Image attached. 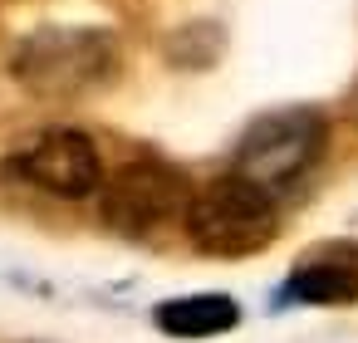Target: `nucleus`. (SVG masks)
Here are the masks:
<instances>
[{"instance_id":"nucleus-3","label":"nucleus","mask_w":358,"mask_h":343,"mask_svg":"<svg viewBox=\"0 0 358 343\" xmlns=\"http://www.w3.org/2000/svg\"><path fill=\"white\" fill-rule=\"evenodd\" d=\"M99 196H103L99 216L108 231H118L128 240H148V235H162L167 226H182L196 191H192L187 172H177L172 162L143 157V162H128L113 177H103Z\"/></svg>"},{"instance_id":"nucleus-5","label":"nucleus","mask_w":358,"mask_h":343,"mask_svg":"<svg viewBox=\"0 0 358 343\" xmlns=\"http://www.w3.org/2000/svg\"><path fill=\"white\" fill-rule=\"evenodd\" d=\"M280 304H309V309H334V304H358V240H319L304 255H294Z\"/></svg>"},{"instance_id":"nucleus-6","label":"nucleus","mask_w":358,"mask_h":343,"mask_svg":"<svg viewBox=\"0 0 358 343\" xmlns=\"http://www.w3.org/2000/svg\"><path fill=\"white\" fill-rule=\"evenodd\" d=\"M20 79L35 89H79L89 79H103L108 45L99 35H64V40H30L20 54Z\"/></svg>"},{"instance_id":"nucleus-7","label":"nucleus","mask_w":358,"mask_h":343,"mask_svg":"<svg viewBox=\"0 0 358 343\" xmlns=\"http://www.w3.org/2000/svg\"><path fill=\"white\" fill-rule=\"evenodd\" d=\"M152 323L167 338H216L241 323V304L231 294H182L152 309Z\"/></svg>"},{"instance_id":"nucleus-4","label":"nucleus","mask_w":358,"mask_h":343,"mask_svg":"<svg viewBox=\"0 0 358 343\" xmlns=\"http://www.w3.org/2000/svg\"><path fill=\"white\" fill-rule=\"evenodd\" d=\"M6 172L59 201H84L103 187V157H99L94 138L79 128H45V133L25 138L6 157Z\"/></svg>"},{"instance_id":"nucleus-1","label":"nucleus","mask_w":358,"mask_h":343,"mask_svg":"<svg viewBox=\"0 0 358 343\" xmlns=\"http://www.w3.org/2000/svg\"><path fill=\"white\" fill-rule=\"evenodd\" d=\"M182 231L211 260H245V255H260L280 240V206L270 191L226 172L192 196Z\"/></svg>"},{"instance_id":"nucleus-2","label":"nucleus","mask_w":358,"mask_h":343,"mask_svg":"<svg viewBox=\"0 0 358 343\" xmlns=\"http://www.w3.org/2000/svg\"><path fill=\"white\" fill-rule=\"evenodd\" d=\"M324 147H329V128L314 108H280V113L255 118L241 133L231 172L280 201L299 191V182L324 162Z\"/></svg>"}]
</instances>
